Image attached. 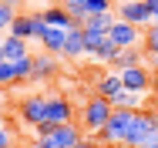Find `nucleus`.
Masks as SVG:
<instances>
[{
  "mask_svg": "<svg viewBox=\"0 0 158 148\" xmlns=\"http://www.w3.org/2000/svg\"><path fill=\"white\" fill-rule=\"evenodd\" d=\"M135 115H138V111H128V108H114V111H111V118L104 121V128L98 131L94 138L101 142V145H125L128 128L135 125Z\"/></svg>",
  "mask_w": 158,
  "mask_h": 148,
  "instance_id": "obj_1",
  "label": "nucleus"
},
{
  "mask_svg": "<svg viewBox=\"0 0 158 148\" xmlns=\"http://www.w3.org/2000/svg\"><path fill=\"white\" fill-rule=\"evenodd\" d=\"M111 101L108 98H101V94H91L88 101H84V108H81V128L88 131V135H98L101 128H104V121L111 118Z\"/></svg>",
  "mask_w": 158,
  "mask_h": 148,
  "instance_id": "obj_2",
  "label": "nucleus"
},
{
  "mask_svg": "<svg viewBox=\"0 0 158 148\" xmlns=\"http://www.w3.org/2000/svg\"><path fill=\"white\" fill-rule=\"evenodd\" d=\"M118 54V47H114V40L108 37V34H94V30H84V57L98 61V64H111Z\"/></svg>",
  "mask_w": 158,
  "mask_h": 148,
  "instance_id": "obj_3",
  "label": "nucleus"
},
{
  "mask_svg": "<svg viewBox=\"0 0 158 148\" xmlns=\"http://www.w3.org/2000/svg\"><path fill=\"white\" fill-rule=\"evenodd\" d=\"M20 121L27 128H37L40 121H47V94H27L20 101Z\"/></svg>",
  "mask_w": 158,
  "mask_h": 148,
  "instance_id": "obj_4",
  "label": "nucleus"
},
{
  "mask_svg": "<svg viewBox=\"0 0 158 148\" xmlns=\"http://www.w3.org/2000/svg\"><path fill=\"white\" fill-rule=\"evenodd\" d=\"M118 20H128L135 27H152V10L145 0H125L118 7Z\"/></svg>",
  "mask_w": 158,
  "mask_h": 148,
  "instance_id": "obj_5",
  "label": "nucleus"
},
{
  "mask_svg": "<svg viewBox=\"0 0 158 148\" xmlns=\"http://www.w3.org/2000/svg\"><path fill=\"white\" fill-rule=\"evenodd\" d=\"M108 37L114 40L118 51H121V47H138V40H141V27H135V24H128V20H114L111 30H108Z\"/></svg>",
  "mask_w": 158,
  "mask_h": 148,
  "instance_id": "obj_6",
  "label": "nucleus"
},
{
  "mask_svg": "<svg viewBox=\"0 0 158 148\" xmlns=\"http://www.w3.org/2000/svg\"><path fill=\"white\" fill-rule=\"evenodd\" d=\"M121 74V84L128 91H135V94H145V91L152 88V74H148V67L145 64H138V67H125V71H118Z\"/></svg>",
  "mask_w": 158,
  "mask_h": 148,
  "instance_id": "obj_7",
  "label": "nucleus"
},
{
  "mask_svg": "<svg viewBox=\"0 0 158 148\" xmlns=\"http://www.w3.org/2000/svg\"><path fill=\"white\" fill-rule=\"evenodd\" d=\"M47 121H54V125H71L74 121V108L64 94H47Z\"/></svg>",
  "mask_w": 158,
  "mask_h": 148,
  "instance_id": "obj_8",
  "label": "nucleus"
},
{
  "mask_svg": "<svg viewBox=\"0 0 158 148\" xmlns=\"http://www.w3.org/2000/svg\"><path fill=\"white\" fill-rule=\"evenodd\" d=\"M47 138L54 142V148H74L81 138H84V128H81V125H74V121H71V125H57Z\"/></svg>",
  "mask_w": 158,
  "mask_h": 148,
  "instance_id": "obj_9",
  "label": "nucleus"
},
{
  "mask_svg": "<svg viewBox=\"0 0 158 148\" xmlns=\"http://www.w3.org/2000/svg\"><path fill=\"white\" fill-rule=\"evenodd\" d=\"M40 17H44V24H47V27H61V30H71V27H74V17L67 14V7H64V3H51V7H44V10H40Z\"/></svg>",
  "mask_w": 158,
  "mask_h": 148,
  "instance_id": "obj_10",
  "label": "nucleus"
},
{
  "mask_svg": "<svg viewBox=\"0 0 158 148\" xmlns=\"http://www.w3.org/2000/svg\"><path fill=\"white\" fill-rule=\"evenodd\" d=\"M37 40H40V47H44L47 54L61 57V54H64V40H67V30H61V27H44Z\"/></svg>",
  "mask_w": 158,
  "mask_h": 148,
  "instance_id": "obj_11",
  "label": "nucleus"
},
{
  "mask_svg": "<svg viewBox=\"0 0 158 148\" xmlns=\"http://www.w3.org/2000/svg\"><path fill=\"white\" fill-rule=\"evenodd\" d=\"M61 57H67V61L84 57V27H81V24H74V27L67 30V40H64V54Z\"/></svg>",
  "mask_w": 158,
  "mask_h": 148,
  "instance_id": "obj_12",
  "label": "nucleus"
},
{
  "mask_svg": "<svg viewBox=\"0 0 158 148\" xmlns=\"http://www.w3.org/2000/svg\"><path fill=\"white\" fill-rule=\"evenodd\" d=\"M54 74H57V57L47 54V51H40V54L34 57V74H31V81H51Z\"/></svg>",
  "mask_w": 158,
  "mask_h": 148,
  "instance_id": "obj_13",
  "label": "nucleus"
},
{
  "mask_svg": "<svg viewBox=\"0 0 158 148\" xmlns=\"http://www.w3.org/2000/svg\"><path fill=\"white\" fill-rule=\"evenodd\" d=\"M121 88H125V84H121V74H118V71H108V74H101V78H98L94 94H101V98H114Z\"/></svg>",
  "mask_w": 158,
  "mask_h": 148,
  "instance_id": "obj_14",
  "label": "nucleus"
},
{
  "mask_svg": "<svg viewBox=\"0 0 158 148\" xmlns=\"http://www.w3.org/2000/svg\"><path fill=\"white\" fill-rule=\"evenodd\" d=\"M0 54H3V61H20V57H27V40H20V37H10V34H3Z\"/></svg>",
  "mask_w": 158,
  "mask_h": 148,
  "instance_id": "obj_15",
  "label": "nucleus"
},
{
  "mask_svg": "<svg viewBox=\"0 0 158 148\" xmlns=\"http://www.w3.org/2000/svg\"><path fill=\"white\" fill-rule=\"evenodd\" d=\"M141 98L145 94H135V91H128V88H121L114 98H108L111 101V108H128V111H141Z\"/></svg>",
  "mask_w": 158,
  "mask_h": 148,
  "instance_id": "obj_16",
  "label": "nucleus"
},
{
  "mask_svg": "<svg viewBox=\"0 0 158 148\" xmlns=\"http://www.w3.org/2000/svg\"><path fill=\"white\" fill-rule=\"evenodd\" d=\"M138 64H141V51H138V47H121V51L114 54V61H111V67H114V71L138 67Z\"/></svg>",
  "mask_w": 158,
  "mask_h": 148,
  "instance_id": "obj_17",
  "label": "nucleus"
},
{
  "mask_svg": "<svg viewBox=\"0 0 158 148\" xmlns=\"http://www.w3.org/2000/svg\"><path fill=\"white\" fill-rule=\"evenodd\" d=\"M114 20H118V17H111V14H91L81 27H84V30H94V34H108Z\"/></svg>",
  "mask_w": 158,
  "mask_h": 148,
  "instance_id": "obj_18",
  "label": "nucleus"
},
{
  "mask_svg": "<svg viewBox=\"0 0 158 148\" xmlns=\"http://www.w3.org/2000/svg\"><path fill=\"white\" fill-rule=\"evenodd\" d=\"M17 7H20V0H0V34L10 30L14 17H17Z\"/></svg>",
  "mask_w": 158,
  "mask_h": 148,
  "instance_id": "obj_19",
  "label": "nucleus"
},
{
  "mask_svg": "<svg viewBox=\"0 0 158 148\" xmlns=\"http://www.w3.org/2000/svg\"><path fill=\"white\" fill-rule=\"evenodd\" d=\"M148 34H145V51L152 54V57H158V24H152V27H145Z\"/></svg>",
  "mask_w": 158,
  "mask_h": 148,
  "instance_id": "obj_20",
  "label": "nucleus"
},
{
  "mask_svg": "<svg viewBox=\"0 0 158 148\" xmlns=\"http://www.w3.org/2000/svg\"><path fill=\"white\" fill-rule=\"evenodd\" d=\"M81 3H84L88 17L91 14H111V0H81Z\"/></svg>",
  "mask_w": 158,
  "mask_h": 148,
  "instance_id": "obj_21",
  "label": "nucleus"
},
{
  "mask_svg": "<svg viewBox=\"0 0 158 148\" xmlns=\"http://www.w3.org/2000/svg\"><path fill=\"white\" fill-rule=\"evenodd\" d=\"M67 14L74 17V24H84V20H88V10H84V3H67Z\"/></svg>",
  "mask_w": 158,
  "mask_h": 148,
  "instance_id": "obj_22",
  "label": "nucleus"
},
{
  "mask_svg": "<svg viewBox=\"0 0 158 148\" xmlns=\"http://www.w3.org/2000/svg\"><path fill=\"white\" fill-rule=\"evenodd\" d=\"M14 142H17L14 131H10V128H0V148H14Z\"/></svg>",
  "mask_w": 158,
  "mask_h": 148,
  "instance_id": "obj_23",
  "label": "nucleus"
},
{
  "mask_svg": "<svg viewBox=\"0 0 158 148\" xmlns=\"http://www.w3.org/2000/svg\"><path fill=\"white\" fill-rule=\"evenodd\" d=\"M74 148H101V142H98V138H88V135H84V138H81V142H77Z\"/></svg>",
  "mask_w": 158,
  "mask_h": 148,
  "instance_id": "obj_24",
  "label": "nucleus"
},
{
  "mask_svg": "<svg viewBox=\"0 0 158 148\" xmlns=\"http://www.w3.org/2000/svg\"><path fill=\"white\" fill-rule=\"evenodd\" d=\"M31 148H54V142H51V138H34Z\"/></svg>",
  "mask_w": 158,
  "mask_h": 148,
  "instance_id": "obj_25",
  "label": "nucleus"
},
{
  "mask_svg": "<svg viewBox=\"0 0 158 148\" xmlns=\"http://www.w3.org/2000/svg\"><path fill=\"white\" fill-rule=\"evenodd\" d=\"M148 10H152V24H158V0H145Z\"/></svg>",
  "mask_w": 158,
  "mask_h": 148,
  "instance_id": "obj_26",
  "label": "nucleus"
},
{
  "mask_svg": "<svg viewBox=\"0 0 158 148\" xmlns=\"http://www.w3.org/2000/svg\"><path fill=\"white\" fill-rule=\"evenodd\" d=\"M57 3H64V7H67V3H81V0H57Z\"/></svg>",
  "mask_w": 158,
  "mask_h": 148,
  "instance_id": "obj_27",
  "label": "nucleus"
},
{
  "mask_svg": "<svg viewBox=\"0 0 158 148\" xmlns=\"http://www.w3.org/2000/svg\"><path fill=\"white\" fill-rule=\"evenodd\" d=\"M3 121H7V118H3V108H0V128H7V125H3Z\"/></svg>",
  "mask_w": 158,
  "mask_h": 148,
  "instance_id": "obj_28",
  "label": "nucleus"
},
{
  "mask_svg": "<svg viewBox=\"0 0 158 148\" xmlns=\"http://www.w3.org/2000/svg\"><path fill=\"white\" fill-rule=\"evenodd\" d=\"M108 148H135V145H108Z\"/></svg>",
  "mask_w": 158,
  "mask_h": 148,
  "instance_id": "obj_29",
  "label": "nucleus"
},
{
  "mask_svg": "<svg viewBox=\"0 0 158 148\" xmlns=\"http://www.w3.org/2000/svg\"><path fill=\"white\" fill-rule=\"evenodd\" d=\"M0 44H3V34H0Z\"/></svg>",
  "mask_w": 158,
  "mask_h": 148,
  "instance_id": "obj_30",
  "label": "nucleus"
},
{
  "mask_svg": "<svg viewBox=\"0 0 158 148\" xmlns=\"http://www.w3.org/2000/svg\"><path fill=\"white\" fill-rule=\"evenodd\" d=\"M20 3H31V0H20Z\"/></svg>",
  "mask_w": 158,
  "mask_h": 148,
  "instance_id": "obj_31",
  "label": "nucleus"
},
{
  "mask_svg": "<svg viewBox=\"0 0 158 148\" xmlns=\"http://www.w3.org/2000/svg\"><path fill=\"white\" fill-rule=\"evenodd\" d=\"M0 61H3V54H0Z\"/></svg>",
  "mask_w": 158,
  "mask_h": 148,
  "instance_id": "obj_32",
  "label": "nucleus"
}]
</instances>
